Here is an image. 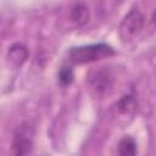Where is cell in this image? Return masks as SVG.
I'll return each instance as SVG.
<instances>
[{
	"label": "cell",
	"instance_id": "cell-1",
	"mask_svg": "<svg viewBox=\"0 0 156 156\" xmlns=\"http://www.w3.org/2000/svg\"><path fill=\"white\" fill-rule=\"evenodd\" d=\"M113 54L115 50L110 45L105 43H99V44L72 48L68 51V60L74 65H83L101 60L104 57H108Z\"/></svg>",
	"mask_w": 156,
	"mask_h": 156
},
{
	"label": "cell",
	"instance_id": "cell-2",
	"mask_svg": "<svg viewBox=\"0 0 156 156\" xmlns=\"http://www.w3.org/2000/svg\"><path fill=\"white\" fill-rule=\"evenodd\" d=\"M34 143V128L29 123H22L13 136L12 149L15 156H28L33 149Z\"/></svg>",
	"mask_w": 156,
	"mask_h": 156
},
{
	"label": "cell",
	"instance_id": "cell-3",
	"mask_svg": "<svg viewBox=\"0 0 156 156\" xmlns=\"http://www.w3.org/2000/svg\"><path fill=\"white\" fill-rule=\"evenodd\" d=\"M144 15L138 10L133 9L130 10L123 18L121 26H119V34L123 40H128L134 38L144 27Z\"/></svg>",
	"mask_w": 156,
	"mask_h": 156
},
{
	"label": "cell",
	"instance_id": "cell-4",
	"mask_svg": "<svg viewBox=\"0 0 156 156\" xmlns=\"http://www.w3.org/2000/svg\"><path fill=\"white\" fill-rule=\"evenodd\" d=\"M112 83H113V78L111 76V73L102 68L100 71H98L95 73V76L90 79V84H91V88L96 91V94L99 95H102L105 94L111 87H112Z\"/></svg>",
	"mask_w": 156,
	"mask_h": 156
},
{
	"label": "cell",
	"instance_id": "cell-5",
	"mask_svg": "<svg viewBox=\"0 0 156 156\" xmlns=\"http://www.w3.org/2000/svg\"><path fill=\"white\" fill-rule=\"evenodd\" d=\"M136 141L134 140V138L126 135L118 141L115 156H136Z\"/></svg>",
	"mask_w": 156,
	"mask_h": 156
},
{
	"label": "cell",
	"instance_id": "cell-6",
	"mask_svg": "<svg viewBox=\"0 0 156 156\" xmlns=\"http://www.w3.org/2000/svg\"><path fill=\"white\" fill-rule=\"evenodd\" d=\"M7 57L9 60L15 65V66H21L23 65V62L27 60L28 57V51L27 49L21 45V44H15L9 49L7 52Z\"/></svg>",
	"mask_w": 156,
	"mask_h": 156
},
{
	"label": "cell",
	"instance_id": "cell-7",
	"mask_svg": "<svg viewBox=\"0 0 156 156\" xmlns=\"http://www.w3.org/2000/svg\"><path fill=\"white\" fill-rule=\"evenodd\" d=\"M71 20L78 26H83L89 20V9L84 4H76L71 10Z\"/></svg>",
	"mask_w": 156,
	"mask_h": 156
},
{
	"label": "cell",
	"instance_id": "cell-8",
	"mask_svg": "<svg viewBox=\"0 0 156 156\" xmlns=\"http://www.w3.org/2000/svg\"><path fill=\"white\" fill-rule=\"evenodd\" d=\"M117 111L122 115H130L135 110V100L132 95H126L117 102Z\"/></svg>",
	"mask_w": 156,
	"mask_h": 156
},
{
	"label": "cell",
	"instance_id": "cell-9",
	"mask_svg": "<svg viewBox=\"0 0 156 156\" xmlns=\"http://www.w3.org/2000/svg\"><path fill=\"white\" fill-rule=\"evenodd\" d=\"M58 82L62 87H67L73 82V69L69 66H63L61 67V69L58 71Z\"/></svg>",
	"mask_w": 156,
	"mask_h": 156
}]
</instances>
